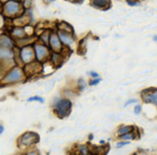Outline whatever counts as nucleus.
<instances>
[{
  "instance_id": "1",
  "label": "nucleus",
  "mask_w": 157,
  "mask_h": 155,
  "mask_svg": "<svg viewBox=\"0 0 157 155\" xmlns=\"http://www.w3.org/2000/svg\"><path fill=\"white\" fill-rule=\"evenodd\" d=\"M27 76L23 66L15 65L1 76L0 83L2 85H15V84H20L24 82Z\"/></svg>"
},
{
  "instance_id": "2",
  "label": "nucleus",
  "mask_w": 157,
  "mask_h": 155,
  "mask_svg": "<svg viewBox=\"0 0 157 155\" xmlns=\"http://www.w3.org/2000/svg\"><path fill=\"white\" fill-rule=\"evenodd\" d=\"M51 108L58 118H66L70 115L72 111V101L67 97L57 96L53 99Z\"/></svg>"
},
{
  "instance_id": "3",
  "label": "nucleus",
  "mask_w": 157,
  "mask_h": 155,
  "mask_svg": "<svg viewBox=\"0 0 157 155\" xmlns=\"http://www.w3.org/2000/svg\"><path fill=\"white\" fill-rule=\"evenodd\" d=\"M40 141V136L38 135L36 131H25L23 133L20 137L16 140V144H17V148L20 149L22 152L29 150V149H33L39 143Z\"/></svg>"
},
{
  "instance_id": "4",
  "label": "nucleus",
  "mask_w": 157,
  "mask_h": 155,
  "mask_svg": "<svg viewBox=\"0 0 157 155\" xmlns=\"http://www.w3.org/2000/svg\"><path fill=\"white\" fill-rule=\"evenodd\" d=\"M1 14L5 17L12 18V20L21 16L22 14H24V7L22 5V1L8 0L1 7Z\"/></svg>"
},
{
  "instance_id": "5",
  "label": "nucleus",
  "mask_w": 157,
  "mask_h": 155,
  "mask_svg": "<svg viewBox=\"0 0 157 155\" xmlns=\"http://www.w3.org/2000/svg\"><path fill=\"white\" fill-rule=\"evenodd\" d=\"M17 60H18V65L21 66H26L36 60L33 44L25 45L22 46V48H17Z\"/></svg>"
},
{
  "instance_id": "6",
  "label": "nucleus",
  "mask_w": 157,
  "mask_h": 155,
  "mask_svg": "<svg viewBox=\"0 0 157 155\" xmlns=\"http://www.w3.org/2000/svg\"><path fill=\"white\" fill-rule=\"evenodd\" d=\"M33 50H35L36 61L42 64V65L45 64L46 61H48L51 53H52V51L50 50L48 45L41 43L40 41H36L35 43H33Z\"/></svg>"
},
{
  "instance_id": "7",
  "label": "nucleus",
  "mask_w": 157,
  "mask_h": 155,
  "mask_svg": "<svg viewBox=\"0 0 157 155\" xmlns=\"http://www.w3.org/2000/svg\"><path fill=\"white\" fill-rule=\"evenodd\" d=\"M141 100L145 105H152L157 108V87L144 88L140 93Z\"/></svg>"
},
{
  "instance_id": "8",
  "label": "nucleus",
  "mask_w": 157,
  "mask_h": 155,
  "mask_svg": "<svg viewBox=\"0 0 157 155\" xmlns=\"http://www.w3.org/2000/svg\"><path fill=\"white\" fill-rule=\"evenodd\" d=\"M57 35H58L59 39H60L63 45L65 46L66 48H71L75 45L76 43V39L75 36H74L73 33H68V31H63V30H56Z\"/></svg>"
},
{
  "instance_id": "9",
  "label": "nucleus",
  "mask_w": 157,
  "mask_h": 155,
  "mask_svg": "<svg viewBox=\"0 0 157 155\" xmlns=\"http://www.w3.org/2000/svg\"><path fill=\"white\" fill-rule=\"evenodd\" d=\"M28 27H29V25L24 26V27L13 26L11 28V30L9 31V35L11 36L15 41L21 40V39H24V38L28 37V36H33V33L28 31Z\"/></svg>"
},
{
  "instance_id": "10",
  "label": "nucleus",
  "mask_w": 157,
  "mask_h": 155,
  "mask_svg": "<svg viewBox=\"0 0 157 155\" xmlns=\"http://www.w3.org/2000/svg\"><path fill=\"white\" fill-rule=\"evenodd\" d=\"M48 48L52 52H56V53H63L65 50V46L63 45L60 39H59L58 35H57L56 31L53 30L51 33L50 37V41H48Z\"/></svg>"
},
{
  "instance_id": "11",
  "label": "nucleus",
  "mask_w": 157,
  "mask_h": 155,
  "mask_svg": "<svg viewBox=\"0 0 157 155\" xmlns=\"http://www.w3.org/2000/svg\"><path fill=\"white\" fill-rule=\"evenodd\" d=\"M15 48H0V63H7V61H16Z\"/></svg>"
},
{
  "instance_id": "12",
  "label": "nucleus",
  "mask_w": 157,
  "mask_h": 155,
  "mask_svg": "<svg viewBox=\"0 0 157 155\" xmlns=\"http://www.w3.org/2000/svg\"><path fill=\"white\" fill-rule=\"evenodd\" d=\"M0 48H15V40L8 33H1L0 35Z\"/></svg>"
},
{
  "instance_id": "13",
  "label": "nucleus",
  "mask_w": 157,
  "mask_h": 155,
  "mask_svg": "<svg viewBox=\"0 0 157 155\" xmlns=\"http://www.w3.org/2000/svg\"><path fill=\"white\" fill-rule=\"evenodd\" d=\"M90 6L98 10H108L111 8L112 3L110 0H92Z\"/></svg>"
},
{
  "instance_id": "14",
  "label": "nucleus",
  "mask_w": 157,
  "mask_h": 155,
  "mask_svg": "<svg viewBox=\"0 0 157 155\" xmlns=\"http://www.w3.org/2000/svg\"><path fill=\"white\" fill-rule=\"evenodd\" d=\"M65 60V55L63 53H56V52H52L51 53V56H50V61L54 67H58L59 65H61V63Z\"/></svg>"
},
{
  "instance_id": "15",
  "label": "nucleus",
  "mask_w": 157,
  "mask_h": 155,
  "mask_svg": "<svg viewBox=\"0 0 157 155\" xmlns=\"http://www.w3.org/2000/svg\"><path fill=\"white\" fill-rule=\"evenodd\" d=\"M135 128H136V126H133V125H127V124L121 125V126H118L117 129H116V133H115L116 138H118V137H121V136L126 135V134L135 130Z\"/></svg>"
},
{
  "instance_id": "16",
  "label": "nucleus",
  "mask_w": 157,
  "mask_h": 155,
  "mask_svg": "<svg viewBox=\"0 0 157 155\" xmlns=\"http://www.w3.org/2000/svg\"><path fill=\"white\" fill-rule=\"evenodd\" d=\"M52 31L53 30H51V29H48V28L43 29V30L40 33V35H38V41H40L41 43L48 45V41H50V37H51Z\"/></svg>"
},
{
  "instance_id": "17",
  "label": "nucleus",
  "mask_w": 157,
  "mask_h": 155,
  "mask_svg": "<svg viewBox=\"0 0 157 155\" xmlns=\"http://www.w3.org/2000/svg\"><path fill=\"white\" fill-rule=\"evenodd\" d=\"M76 155H92L93 152L87 144H78L75 149Z\"/></svg>"
},
{
  "instance_id": "18",
  "label": "nucleus",
  "mask_w": 157,
  "mask_h": 155,
  "mask_svg": "<svg viewBox=\"0 0 157 155\" xmlns=\"http://www.w3.org/2000/svg\"><path fill=\"white\" fill-rule=\"evenodd\" d=\"M88 86V83L85 81V79L83 78H80V79L76 81V88H78V92H83L85 91V88Z\"/></svg>"
},
{
  "instance_id": "19",
  "label": "nucleus",
  "mask_w": 157,
  "mask_h": 155,
  "mask_svg": "<svg viewBox=\"0 0 157 155\" xmlns=\"http://www.w3.org/2000/svg\"><path fill=\"white\" fill-rule=\"evenodd\" d=\"M57 29H58V30H63V31H68V33H74V30L71 27V25H69L68 23H65V22L59 23Z\"/></svg>"
},
{
  "instance_id": "20",
  "label": "nucleus",
  "mask_w": 157,
  "mask_h": 155,
  "mask_svg": "<svg viewBox=\"0 0 157 155\" xmlns=\"http://www.w3.org/2000/svg\"><path fill=\"white\" fill-rule=\"evenodd\" d=\"M142 111H143V106L141 103H136L133 106V113H135V115H140L142 113Z\"/></svg>"
},
{
  "instance_id": "21",
  "label": "nucleus",
  "mask_w": 157,
  "mask_h": 155,
  "mask_svg": "<svg viewBox=\"0 0 157 155\" xmlns=\"http://www.w3.org/2000/svg\"><path fill=\"white\" fill-rule=\"evenodd\" d=\"M27 101H28V103H33V101H37V103H44V98H42V97L38 96V95H36V96H31V97H29V98L27 99Z\"/></svg>"
},
{
  "instance_id": "22",
  "label": "nucleus",
  "mask_w": 157,
  "mask_h": 155,
  "mask_svg": "<svg viewBox=\"0 0 157 155\" xmlns=\"http://www.w3.org/2000/svg\"><path fill=\"white\" fill-rule=\"evenodd\" d=\"M24 155H41L40 151L36 148H33V149H29V150L25 151L24 152Z\"/></svg>"
},
{
  "instance_id": "23",
  "label": "nucleus",
  "mask_w": 157,
  "mask_h": 155,
  "mask_svg": "<svg viewBox=\"0 0 157 155\" xmlns=\"http://www.w3.org/2000/svg\"><path fill=\"white\" fill-rule=\"evenodd\" d=\"M33 3V0H22V5L24 7V10H30Z\"/></svg>"
},
{
  "instance_id": "24",
  "label": "nucleus",
  "mask_w": 157,
  "mask_h": 155,
  "mask_svg": "<svg viewBox=\"0 0 157 155\" xmlns=\"http://www.w3.org/2000/svg\"><path fill=\"white\" fill-rule=\"evenodd\" d=\"M129 143H130L129 141H124V140H118V141L115 143V148H116V149H122V148H124V146L128 145Z\"/></svg>"
},
{
  "instance_id": "25",
  "label": "nucleus",
  "mask_w": 157,
  "mask_h": 155,
  "mask_svg": "<svg viewBox=\"0 0 157 155\" xmlns=\"http://www.w3.org/2000/svg\"><path fill=\"white\" fill-rule=\"evenodd\" d=\"M101 81H102L101 78H98V79H90V81L88 82V86H96V85H98Z\"/></svg>"
},
{
  "instance_id": "26",
  "label": "nucleus",
  "mask_w": 157,
  "mask_h": 155,
  "mask_svg": "<svg viewBox=\"0 0 157 155\" xmlns=\"http://www.w3.org/2000/svg\"><path fill=\"white\" fill-rule=\"evenodd\" d=\"M138 103V99L137 98H130L124 103V108H127L128 106H131V105H136Z\"/></svg>"
},
{
  "instance_id": "27",
  "label": "nucleus",
  "mask_w": 157,
  "mask_h": 155,
  "mask_svg": "<svg viewBox=\"0 0 157 155\" xmlns=\"http://www.w3.org/2000/svg\"><path fill=\"white\" fill-rule=\"evenodd\" d=\"M88 76H90V79H98V78H100V74H99L98 72L94 71V70L88 72Z\"/></svg>"
},
{
  "instance_id": "28",
  "label": "nucleus",
  "mask_w": 157,
  "mask_h": 155,
  "mask_svg": "<svg viewBox=\"0 0 157 155\" xmlns=\"http://www.w3.org/2000/svg\"><path fill=\"white\" fill-rule=\"evenodd\" d=\"M127 5L130 6V7H137V6H140V1L139 0H135V1H128Z\"/></svg>"
},
{
  "instance_id": "29",
  "label": "nucleus",
  "mask_w": 157,
  "mask_h": 155,
  "mask_svg": "<svg viewBox=\"0 0 157 155\" xmlns=\"http://www.w3.org/2000/svg\"><path fill=\"white\" fill-rule=\"evenodd\" d=\"M3 25H5V17L1 13H0V28H2Z\"/></svg>"
},
{
  "instance_id": "30",
  "label": "nucleus",
  "mask_w": 157,
  "mask_h": 155,
  "mask_svg": "<svg viewBox=\"0 0 157 155\" xmlns=\"http://www.w3.org/2000/svg\"><path fill=\"white\" fill-rule=\"evenodd\" d=\"M3 133H5V126H3V124L0 123V136L2 135Z\"/></svg>"
},
{
  "instance_id": "31",
  "label": "nucleus",
  "mask_w": 157,
  "mask_h": 155,
  "mask_svg": "<svg viewBox=\"0 0 157 155\" xmlns=\"http://www.w3.org/2000/svg\"><path fill=\"white\" fill-rule=\"evenodd\" d=\"M152 39H153V41L156 42V43H157V35H154V36H153Z\"/></svg>"
},
{
  "instance_id": "32",
  "label": "nucleus",
  "mask_w": 157,
  "mask_h": 155,
  "mask_svg": "<svg viewBox=\"0 0 157 155\" xmlns=\"http://www.w3.org/2000/svg\"><path fill=\"white\" fill-rule=\"evenodd\" d=\"M54 1H56V0H44V2H46V3H51V2H54Z\"/></svg>"
},
{
  "instance_id": "33",
  "label": "nucleus",
  "mask_w": 157,
  "mask_h": 155,
  "mask_svg": "<svg viewBox=\"0 0 157 155\" xmlns=\"http://www.w3.org/2000/svg\"><path fill=\"white\" fill-rule=\"evenodd\" d=\"M8 0H0V3H1V5H3V3L5 2H7Z\"/></svg>"
},
{
  "instance_id": "34",
  "label": "nucleus",
  "mask_w": 157,
  "mask_h": 155,
  "mask_svg": "<svg viewBox=\"0 0 157 155\" xmlns=\"http://www.w3.org/2000/svg\"><path fill=\"white\" fill-rule=\"evenodd\" d=\"M17 155H24V152H22V153H20V154H17Z\"/></svg>"
},
{
  "instance_id": "35",
  "label": "nucleus",
  "mask_w": 157,
  "mask_h": 155,
  "mask_svg": "<svg viewBox=\"0 0 157 155\" xmlns=\"http://www.w3.org/2000/svg\"><path fill=\"white\" fill-rule=\"evenodd\" d=\"M17 1H22V0H17Z\"/></svg>"
},
{
  "instance_id": "36",
  "label": "nucleus",
  "mask_w": 157,
  "mask_h": 155,
  "mask_svg": "<svg viewBox=\"0 0 157 155\" xmlns=\"http://www.w3.org/2000/svg\"><path fill=\"white\" fill-rule=\"evenodd\" d=\"M81 1H84V0H81Z\"/></svg>"
}]
</instances>
